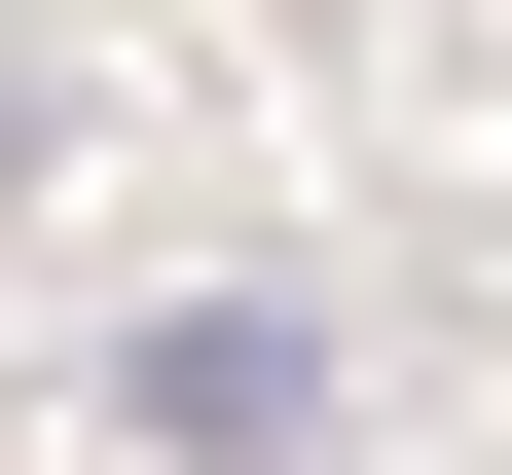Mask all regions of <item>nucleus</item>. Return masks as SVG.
<instances>
[{
  "label": "nucleus",
  "instance_id": "obj_2",
  "mask_svg": "<svg viewBox=\"0 0 512 475\" xmlns=\"http://www.w3.org/2000/svg\"><path fill=\"white\" fill-rule=\"evenodd\" d=\"M0 183H37V74H0Z\"/></svg>",
  "mask_w": 512,
  "mask_h": 475
},
{
  "label": "nucleus",
  "instance_id": "obj_1",
  "mask_svg": "<svg viewBox=\"0 0 512 475\" xmlns=\"http://www.w3.org/2000/svg\"><path fill=\"white\" fill-rule=\"evenodd\" d=\"M110 402H147V439H293V402H330V329H293V293H183Z\"/></svg>",
  "mask_w": 512,
  "mask_h": 475
}]
</instances>
